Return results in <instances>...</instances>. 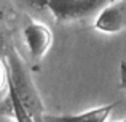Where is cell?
Returning <instances> with one entry per match:
<instances>
[{
    "instance_id": "cell-1",
    "label": "cell",
    "mask_w": 126,
    "mask_h": 122,
    "mask_svg": "<svg viewBox=\"0 0 126 122\" xmlns=\"http://www.w3.org/2000/svg\"><path fill=\"white\" fill-rule=\"evenodd\" d=\"M5 63L8 68V87L16 93V97L19 98L22 106L27 109V113L34 117V121L43 122V117L46 113L43 108L40 93L26 68L24 60L19 56V53L15 50L13 45L6 53Z\"/></svg>"
},
{
    "instance_id": "cell-7",
    "label": "cell",
    "mask_w": 126,
    "mask_h": 122,
    "mask_svg": "<svg viewBox=\"0 0 126 122\" xmlns=\"http://www.w3.org/2000/svg\"><path fill=\"white\" fill-rule=\"evenodd\" d=\"M24 8H29L35 13H40L43 10H48L49 0H18Z\"/></svg>"
},
{
    "instance_id": "cell-12",
    "label": "cell",
    "mask_w": 126,
    "mask_h": 122,
    "mask_svg": "<svg viewBox=\"0 0 126 122\" xmlns=\"http://www.w3.org/2000/svg\"><path fill=\"white\" fill-rule=\"evenodd\" d=\"M118 122H126V119H123V121H118Z\"/></svg>"
},
{
    "instance_id": "cell-5",
    "label": "cell",
    "mask_w": 126,
    "mask_h": 122,
    "mask_svg": "<svg viewBox=\"0 0 126 122\" xmlns=\"http://www.w3.org/2000/svg\"><path fill=\"white\" fill-rule=\"evenodd\" d=\"M117 103H109L78 114H45L43 122H105Z\"/></svg>"
},
{
    "instance_id": "cell-11",
    "label": "cell",
    "mask_w": 126,
    "mask_h": 122,
    "mask_svg": "<svg viewBox=\"0 0 126 122\" xmlns=\"http://www.w3.org/2000/svg\"><path fill=\"white\" fill-rule=\"evenodd\" d=\"M104 2L109 5V3H115V2H120V0H104Z\"/></svg>"
},
{
    "instance_id": "cell-10",
    "label": "cell",
    "mask_w": 126,
    "mask_h": 122,
    "mask_svg": "<svg viewBox=\"0 0 126 122\" xmlns=\"http://www.w3.org/2000/svg\"><path fill=\"white\" fill-rule=\"evenodd\" d=\"M120 84L126 90V61H123L120 64Z\"/></svg>"
},
{
    "instance_id": "cell-4",
    "label": "cell",
    "mask_w": 126,
    "mask_h": 122,
    "mask_svg": "<svg viewBox=\"0 0 126 122\" xmlns=\"http://www.w3.org/2000/svg\"><path fill=\"white\" fill-rule=\"evenodd\" d=\"M24 40L29 48V53L34 60H40L43 55L49 50L53 44V34L48 26L42 23H31L24 27Z\"/></svg>"
},
{
    "instance_id": "cell-6",
    "label": "cell",
    "mask_w": 126,
    "mask_h": 122,
    "mask_svg": "<svg viewBox=\"0 0 126 122\" xmlns=\"http://www.w3.org/2000/svg\"><path fill=\"white\" fill-rule=\"evenodd\" d=\"M0 116H10L16 122H35L34 117L27 113L16 93L8 87V97H6L5 103H0Z\"/></svg>"
},
{
    "instance_id": "cell-3",
    "label": "cell",
    "mask_w": 126,
    "mask_h": 122,
    "mask_svg": "<svg viewBox=\"0 0 126 122\" xmlns=\"http://www.w3.org/2000/svg\"><path fill=\"white\" fill-rule=\"evenodd\" d=\"M94 27L105 34H117L126 29V0L104 6L94 21Z\"/></svg>"
},
{
    "instance_id": "cell-8",
    "label": "cell",
    "mask_w": 126,
    "mask_h": 122,
    "mask_svg": "<svg viewBox=\"0 0 126 122\" xmlns=\"http://www.w3.org/2000/svg\"><path fill=\"white\" fill-rule=\"evenodd\" d=\"M3 88H8V68L5 61L0 60V92Z\"/></svg>"
},
{
    "instance_id": "cell-9",
    "label": "cell",
    "mask_w": 126,
    "mask_h": 122,
    "mask_svg": "<svg viewBox=\"0 0 126 122\" xmlns=\"http://www.w3.org/2000/svg\"><path fill=\"white\" fill-rule=\"evenodd\" d=\"M10 48H11V44L6 40V37L2 34V31H0V60L2 61H5L6 53H8Z\"/></svg>"
},
{
    "instance_id": "cell-2",
    "label": "cell",
    "mask_w": 126,
    "mask_h": 122,
    "mask_svg": "<svg viewBox=\"0 0 126 122\" xmlns=\"http://www.w3.org/2000/svg\"><path fill=\"white\" fill-rule=\"evenodd\" d=\"M104 6H107L104 0H49L48 3V10L59 23L86 19L99 15Z\"/></svg>"
}]
</instances>
